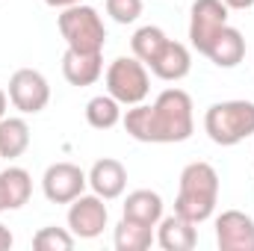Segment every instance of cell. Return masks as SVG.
<instances>
[{
	"label": "cell",
	"instance_id": "cell-1",
	"mask_svg": "<svg viewBox=\"0 0 254 251\" xmlns=\"http://www.w3.org/2000/svg\"><path fill=\"white\" fill-rule=\"evenodd\" d=\"M122 125L136 142H154V145L187 142L195 130L192 98L184 89H166L151 107L148 104L130 107L122 116Z\"/></svg>",
	"mask_w": 254,
	"mask_h": 251
},
{
	"label": "cell",
	"instance_id": "cell-2",
	"mask_svg": "<svg viewBox=\"0 0 254 251\" xmlns=\"http://www.w3.org/2000/svg\"><path fill=\"white\" fill-rule=\"evenodd\" d=\"M216 204H219V175H216V169L210 163H204V160L190 163L181 172L175 213H181L184 219L201 225V222H207L213 216Z\"/></svg>",
	"mask_w": 254,
	"mask_h": 251
},
{
	"label": "cell",
	"instance_id": "cell-3",
	"mask_svg": "<svg viewBox=\"0 0 254 251\" xmlns=\"http://www.w3.org/2000/svg\"><path fill=\"white\" fill-rule=\"evenodd\" d=\"M204 130L222 148L246 142L249 136H254V104L252 101H222V104H213L204 113Z\"/></svg>",
	"mask_w": 254,
	"mask_h": 251
},
{
	"label": "cell",
	"instance_id": "cell-4",
	"mask_svg": "<svg viewBox=\"0 0 254 251\" xmlns=\"http://www.w3.org/2000/svg\"><path fill=\"white\" fill-rule=\"evenodd\" d=\"M57 24H60V33H63L65 45L71 51H80V54H104L107 27H104V18L98 15L95 6H86V3L68 6V9H63V15L57 18Z\"/></svg>",
	"mask_w": 254,
	"mask_h": 251
},
{
	"label": "cell",
	"instance_id": "cell-5",
	"mask_svg": "<svg viewBox=\"0 0 254 251\" xmlns=\"http://www.w3.org/2000/svg\"><path fill=\"white\" fill-rule=\"evenodd\" d=\"M107 92L122 104V107H136L148 98L151 92V77L148 65L136 57H119L107 68Z\"/></svg>",
	"mask_w": 254,
	"mask_h": 251
},
{
	"label": "cell",
	"instance_id": "cell-6",
	"mask_svg": "<svg viewBox=\"0 0 254 251\" xmlns=\"http://www.w3.org/2000/svg\"><path fill=\"white\" fill-rule=\"evenodd\" d=\"M9 101L24 116L42 113L48 107V101H51V86H48L45 74L36 71V68H18L9 77Z\"/></svg>",
	"mask_w": 254,
	"mask_h": 251
},
{
	"label": "cell",
	"instance_id": "cell-7",
	"mask_svg": "<svg viewBox=\"0 0 254 251\" xmlns=\"http://www.w3.org/2000/svg\"><path fill=\"white\" fill-rule=\"evenodd\" d=\"M228 3L225 0H195L190 9V42L198 54H207L216 33L228 24Z\"/></svg>",
	"mask_w": 254,
	"mask_h": 251
},
{
	"label": "cell",
	"instance_id": "cell-8",
	"mask_svg": "<svg viewBox=\"0 0 254 251\" xmlns=\"http://www.w3.org/2000/svg\"><path fill=\"white\" fill-rule=\"evenodd\" d=\"M107 204L101 195H77L68 207V231L77 240H95L107 228Z\"/></svg>",
	"mask_w": 254,
	"mask_h": 251
},
{
	"label": "cell",
	"instance_id": "cell-9",
	"mask_svg": "<svg viewBox=\"0 0 254 251\" xmlns=\"http://www.w3.org/2000/svg\"><path fill=\"white\" fill-rule=\"evenodd\" d=\"M89 187V175L74 163H54L42 178V192L51 204H71Z\"/></svg>",
	"mask_w": 254,
	"mask_h": 251
},
{
	"label": "cell",
	"instance_id": "cell-10",
	"mask_svg": "<svg viewBox=\"0 0 254 251\" xmlns=\"http://www.w3.org/2000/svg\"><path fill=\"white\" fill-rule=\"evenodd\" d=\"M216 243L222 251H254V219L243 210H225L216 219Z\"/></svg>",
	"mask_w": 254,
	"mask_h": 251
},
{
	"label": "cell",
	"instance_id": "cell-11",
	"mask_svg": "<svg viewBox=\"0 0 254 251\" xmlns=\"http://www.w3.org/2000/svg\"><path fill=\"white\" fill-rule=\"evenodd\" d=\"M89 187L95 195H101L104 201H113L119 195H125V187H127V169L113 160V157H104L98 160L92 169H89Z\"/></svg>",
	"mask_w": 254,
	"mask_h": 251
},
{
	"label": "cell",
	"instance_id": "cell-12",
	"mask_svg": "<svg viewBox=\"0 0 254 251\" xmlns=\"http://www.w3.org/2000/svg\"><path fill=\"white\" fill-rule=\"evenodd\" d=\"M157 243H160V249H166V251H192L195 243H198L195 222L184 219L181 213L163 216L157 222Z\"/></svg>",
	"mask_w": 254,
	"mask_h": 251
},
{
	"label": "cell",
	"instance_id": "cell-13",
	"mask_svg": "<svg viewBox=\"0 0 254 251\" xmlns=\"http://www.w3.org/2000/svg\"><path fill=\"white\" fill-rule=\"evenodd\" d=\"M204 57L213 65H219V68H237V65L246 60V39H243V33L237 27L225 24L216 33V39L210 42V48H207Z\"/></svg>",
	"mask_w": 254,
	"mask_h": 251
},
{
	"label": "cell",
	"instance_id": "cell-14",
	"mask_svg": "<svg viewBox=\"0 0 254 251\" xmlns=\"http://www.w3.org/2000/svg\"><path fill=\"white\" fill-rule=\"evenodd\" d=\"M148 68H151V74H157L160 80H166V83H178V80H184V77L190 74L192 57H190V51H187V45L169 39V42L163 45V51L154 57V63L148 65Z\"/></svg>",
	"mask_w": 254,
	"mask_h": 251
},
{
	"label": "cell",
	"instance_id": "cell-15",
	"mask_svg": "<svg viewBox=\"0 0 254 251\" xmlns=\"http://www.w3.org/2000/svg\"><path fill=\"white\" fill-rule=\"evenodd\" d=\"M63 74L71 86H92L104 74V57L101 54H80L65 48L63 54Z\"/></svg>",
	"mask_w": 254,
	"mask_h": 251
},
{
	"label": "cell",
	"instance_id": "cell-16",
	"mask_svg": "<svg viewBox=\"0 0 254 251\" xmlns=\"http://www.w3.org/2000/svg\"><path fill=\"white\" fill-rule=\"evenodd\" d=\"M125 219H133V222L157 228V222L163 219V198L157 192H151V189L130 192L125 198Z\"/></svg>",
	"mask_w": 254,
	"mask_h": 251
},
{
	"label": "cell",
	"instance_id": "cell-17",
	"mask_svg": "<svg viewBox=\"0 0 254 251\" xmlns=\"http://www.w3.org/2000/svg\"><path fill=\"white\" fill-rule=\"evenodd\" d=\"M0 189H3L6 210H21L30 201V195H33V178H30L27 169L9 166L6 172H0Z\"/></svg>",
	"mask_w": 254,
	"mask_h": 251
},
{
	"label": "cell",
	"instance_id": "cell-18",
	"mask_svg": "<svg viewBox=\"0 0 254 251\" xmlns=\"http://www.w3.org/2000/svg\"><path fill=\"white\" fill-rule=\"evenodd\" d=\"M30 148V125L18 116H3L0 119V157L15 160Z\"/></svg>",
	"mask_w": 254,
	"mask_h": 251
},
{
	"label": "cell",
	"instance_id": "cell-19",
	"mask_svg": "<svg viewBox=\"0 0 254 251\" xmlns=\"http://www.w3.org/2000/svg\"><path fill=\"white\" fill-rule=\"evenodd\" d=\"M154 243V228L151 225H142V222H133L125 219L116 225V249L119 251H145L151 249Z\"/></svg>",
	"mask_w": 254,
	"mask_h": 251
},
{
	"label": "cell",
	"instance_id": "cell-20",
	"mask_svg": "<svg viewBox=\"0 0 254 251\" xmlns=\"http://www.w3.org/2000/svg\"><path fill=\"white\" fill-rule=\"evenodd\" d=\"M86 122L95 130H110L122 122V104L107 92V95H95L86 104Z\"/></svg>",
	"mask_w": 254,
	"mask_h": 251
},
{
	"label": "cell",
	"instance_id": "cell-21",
	"mask_svg": "<svg viewBox=\"0 0 254 251\" xmlns=\"http://www.w3.org/2000/svg\"><path fill=\"white\" fill-rule=\"evenodd\" d=\"M169 42V36L160 30V27H154V24H148V27H139L136 33H133V39H130V48H133V57L136 60H142L145 65L154 63V57L163 51V45Z\"/></svg>",
	"mask_w": 254,
	"mask_h": 251
},
{
	"label": "cell",
	"instance_id": "cell-22",
	"mask_svg": "<svg viewBox=\"0 0 254 251\" xmlns=\"http://www.w3.org/2000/svg\"><path fill=\"white\" fill-rule=\"evenodd\" d=\"M74 234L65 231V228H42L36 237H33V249L36 251H71L74 249Z\"/></svg>",
	"mask_w": 254,
	"mask_h": 251
},
{
	"label": "cell",
	"instance_id": "cell-23",
	"mask_svg": "<svg viewBox=\"0 0 254 251\" xmlns=\"http://www.w3.org/2000/svg\"><path fill=\"white\" fill-rule=\"evenodd\" d=\"M107 15L116 24H133L142 15V0H107Z\"/></svg>",
	"mask_w": 254,
	"mask_h": 251
},
{
	"label": "cell",
	"instance_id": "cell-24",
	"mask_svg": "<svg viewBox=\"0 0 254 251\" xmlns=\"http://www.w3.org/2000/svg\"><path fill=\"white\" fill-rule=\"evenodd\" d=\"M12 231L6 228V225H0V251H6V249H12Z\"/></svg>",
	"mask_w": 254,
	"mask_h": 251
},
{
	"label": "cell",
	"instance_id": "cell-25",
	"mask_svg": "<svg viewBox=\"0 0 254 251\" xmlns=\"http://www.w3.org/2000/svg\"><path fill=\"white\" fill-rule=\"evenodd\" d=\"M48 6H54V9H68V6H77V3H83V0H45Z\"/></svg>",
	"mask_w": 254,
	"mask_h": 251
},
{
	"label": "cell",
	"instance_id": "cell-26",
	"mask_svg": "<svg viewBox=\"0 0 254 251\" xmlns=\"http://www.w3.org/2000/svg\"><path fill=\"white\" fill-rule=\"evenodd\" d=\"M228 3V9H252L254 0H225Z\"/></svg>",
	"mask_w": 254,
	"mask_h": 251
},
{
	"label": "cell",
	"instance_id": "cell-27",
	"mask_svg": "<svg viewBox=\"0 0 254 251\" xmlns=\"http://www.w3.org/2000/svg\"><path fill=\"white\" fill-rule=\"evenodd\" d=\"M6 107H9V95H6V92L0 89V119L6 116Z\"/></svg>",
	"mask_w": 254,
	"mask_h": 251
},
{
	"label": "cell",
	"instance_id": "cell-28",
	"mask_svg": "<svg viewBox=\"0 0 254 251\" xmlns=\"http://www.w3.org/2000/svg\"><path fill=\"white\" fill-rule=\"evenodd\" d=\"M6 210V204H3V189H0V213Z\"/></svg>",
	"mask_w": 254,
	"mask_h": 251
}]
</instances>
